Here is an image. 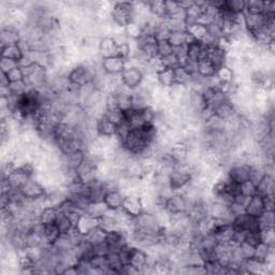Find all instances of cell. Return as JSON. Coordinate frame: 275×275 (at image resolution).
<instances>
[{
  "mask_svg": "<svg viewBox=\"0 0 275 275\" xmlns=\"http://www.w3.org/2000/svg\"><path fill=\"white\" fill-rule=\"evenodd\" d=\"M96 226H98V218L90 216L86 213H83L74 227L81 234L85 236Z\"/></svg>",
  "mask_w": 275,
  "mask_h": 275,
  "instance_id": "24",
  "label": "cell"
},
{
  "mask_svg": "<svg viewBox=\"0 0 275 275\" xmlns=\"http://www.w3.org/2000/svg\"><path fill=\"white\" fill-rule=\"evenodd\" d=\"M250 172H251V167L247 163H233L227 168L226 175L227 178L232 181L238 183V184H243L244 182L250 180Z\"/></svg>",
  "mask_w": 275,
  "mask_h": 275,
  "instance_id": "5",
  "label": "cell"
},
{
  "mask_svg": "<svg viewBox=\"0 0 275 275\" xmlns=\"http://www.w3.org/2000/svg\"><path fill=\"white\" fill-rule=\"evenodd\" d=\"M104 114H105V116L108 117L111 121H113V123L115 124L116 126H119L120 124H124L125 123L124 111H121L120 109L105 111Z\"/></svg>",
  "mask_w": 275,
  "mask_h": 275,
  "instance_id": "45",
  "label": "cell"
},
{
  "mask_svg": "<svg viewBox=\"0 0 275 275\" xmlns=\"http://www.w3.org/2000/svg\"><path fill=\"white\" fill-rule=\"evenodd\" d=\"M153 261H154V258L150 256L147 250L141 248V247L133 246L128 264L133 266V268L139 271V273L141 274V271L144 266H147L148 264H150Z\"/></svg>",
  "mask_w": 275,
  "mask_h": 275,
  "instance_id": "10",
  "label": "cell"
},
{
  "mask_svg": "<svg viewBox=\"0 0 275 275\" xmlns=\"http://www.w3.org/2000/svg\"><path fill=\"white\" fill-rule=\"evenodd\" d=\"M43 235L47 243L50 244V245H53V244H55L56 241L60 238L62 232H60L59 228L55 224V221H53V223L43 224Z\"/></svg>",
  "mask_w": 275,
  "mask_h": 275,
  "instance_id": "29",
  "label": "cell"
},
{
  "mask_svg": "<svg viewBox=\"0 0 275 275\" xmlns=\"http://www.w3.org/2000/svg\"><path fill=\"white\" fill-rule=\"evenodd\" d=\"M265 211L264 197L255 194L249 197V199L245 205V213L253 217H259Z\"/></svg>",
  "mask_w": 275,
  "mask_h": 275,
  "instance_id": "15",
  "label": "cell"
},
{
  "mask_svg": "<svg viewBox=\"0 0 275 275\" xmlns=\"http://www.w3.org/2000/svg\"><path fill=\"white\" fill-rule=\"evenodd\" d=\"M0 87H8L10 85V80L8 78V75L6 73H0Z\"/></svg>",
  "mask_w": 275,
  "mask_h": 275,
  "instance_id": "52",
  "label": "cell"
},
{
  "mask_svg": "<svg viewBox=\"0 0 275 275\" xmlns=\"http://www.w3.org/2000/svg\"><path fill=\"white\" fill-rule=\"evenodd\" d=\"M55 224L59 228V230H60V232H62V234L69 232L74 227L73 221L71 220V218L69 217V215H67V214L62 213V212L58 213V215L55 219Z\"/></svg>",
  "mask_w": 275,
  "mask_h": 275,
  "instance_id": "36",
  "label": "cell"
},
{
  "mask_svg": "<svg viewBox=\"0 0 275 275\" xmlns=\"http://www.w3.org/2000/svg\"><path fill=\"white\" fill-rule=\"evenodd\" d=\"M264 2H259V0H249L245 2V12L250 14H259L263 13Z\"/></svg>",
  "mask_w": 275,
  "mask_h": 275,
  "instance_id": "43",
  "label": "cell"
},
{
  "mask_svg": "<svg viewBox=\"0 0 275 275\" xmlns=\"http://www.w3.org/2000/svg\"><path fill=\"white\" fill-rule=\"evenodd\" d=\"M123 209L131 217H136L138 215H140L142 212H144L141 197L138 195L126 196L124 204H123Z\"/></svg>",
  "mask_w": 275,
  "mask_h": 275,
  "instance_id": "18",
  "label": "cell"
},
{
  "mask_svg": "<svg viewBox=\"0 0 275 275\" xmlns=\"http://www.w3.org/2000/svg\"><path fill=\"white\" fill-rule=\"evenodd\" d=\"M261 234V241L268 245L274 246L275 244V234H274V228L271 229H263V230H260Z\"/></svg>",
  "mask_w": 275,
  "mask_h": 275,
  "instance_id": "50",
  "label": "cell"
},
{
  "mask_svg": "<svg viewBox=\"0 0 275 275\" xmlns=\"http://www.w3.org/2000/svg\"><path fill=\"white\" fill-rule=\"evenodd\" d=\"M231 225L235 232L246 233L249 231H260V226L257 217H253L246 213L235 216L231 220Z\"/></svg>",
  "mask_w": 275,
  "mask_h": 275,
  "instance_id": "7",
  "label": "cell"
},
{
  "mask_svg": "<svg viewBox=\"0 0 275 275\" xmlns=\"http://www.w3.org/2000/svg\"><path fill=\"white\" fill-rule=\"evenodd\" d=\"M126 195L120 189H113L106 192L103 203L109 210H118L123 208Z\"/></svg>",
  "mask_w": 275,
  "mask_h": 275,
  "instance_id": "14",
  "label": "cell"
},
{
  "mask_svg": "<svg viewBox=\"0 0 275 275\" xmlns=\"http://www.w3.org/2000/svg\"><path fill=\"white\" fill-rule=\"evenodd\" d=\"M163 228L164 227L160 225L155 213L144 211L140 215L133 217L131 231H141L145 233L157 234L162 231Z\"/></svg>",
  "mask_w": 275,
  "mask_h": 275,
  "instance_id": "3",
  "label": "cell"
},
{
  "mask_svg": "<svg viewBox=\"0 0 275 275\" xmlns=\"http://www.w3.org/2000/svg\"><path fill=\"white\" fill-rule=\"evenodd\" d=\"M217 69L213 66V64L206 58H203L198 62L197 65V74L203 79H210L215 76Z\"/></svg>",
  "mask_w": 275,
  "mask_h": 275,
  "instance_id": "30",
  "label": "cell"
},
{
  "mask_svg": "<svg viewBox=\"0 0 275 275\" xmlns=\"http://www.w3.org/2000/svg\"><path fill=\"white\" fill-rule=\"evenodd\" d=\"M98 54L100 58L118 55V45L112 37H102L98 43Z\"/></svg>",
  "mask_w": 275,
  "mask_h": 275,
  "instance_id": "13",
  "label": "cell"
},
{
  "mask_svg": "<svg viewBox=\"0 0 275 275\" xmlns=\"http://www.w3.org/2000/svg\"><path fill=\"white\" fill-rule=\"evenodd\" d=\"M58 213H59V211L56 206L47 205L45 208H43L40 211L39 215H38V220H39L41 224L53 223V221H55Z\"/></svg>",
  "mask_w": 275,
  "mask_h": 275,
  "instance_id": "32",
  "label": "cell"
},
{
  "mask_svg": "<svg viewBox=\"0 0 275 275\" xmlns=\"http://www.w3.org/2000/svg\"><path fill=\"white\" fill-rule=\"evenodd\" d=\"M168 41L172 45L173 49H177L181 47H186L190 42L195 41V39L186 30H172L169 37H168Z\"/></svg>",
  "mask_w": 275,
  "mask_h": 275,
  "instance_id": "19",
  "label": "cell"
},
{
  "mask_svg": "<svg viewBox=\"0 0 275 275\" xmlns=\"http://www.w3.org/2000/svg\"><path fill=\"white\" fill-rule=\"evenodd\" d=\"M272 253H274V246L268 245V244L261 242L260 244H258V245L255 247L254 258L258 259V260H260L262 262H265L266 259H268V257Z\"/></svg>",
  "mask_w": 275,
  "mask_h": 275,
  "instance_id": "37",
  "label": "cell"
},
{
  "mask_svg": "<svg viewBox=\"0 0 275 275\" xmlns=\"http://www.w3.org/2000/svg\"><path fill=\"white\" fill-rule=\"evenodd\" d=\"M105 235H106V231L103 230V229L98 225L95 228L91 229V230L85 236H84V238H85V240L89 242L91 245L96 246L105 241Z\"/></svg>",
  "mask_w": 275,
  "mask_h": 275,
  "instance_id": "31",
  "label": "cell"
},
{
  "mask_svg": "<svg viewBox=\"0 0 275 275\" xmlns=\"http://www.w3.org/2000/svg\"><path fill=\"white\" fill-rule=\"evenodd\" d=\"M134 19V3H114L111 9L110 22L120 29H124Z\"/></svg>",
  "mask_w": 275,
  "mask_h": 275,
  "instance_id": "1",
  "label": "cell"
},
{
  "mask_svg": "<svg viewBox=\"0 0 275 275\" xmlns=\"http://www.w3.org/2000/svg\"><path fill=\"white\" fill-rule=\"evenodd\" d=\"M0 54H2L3 58H9V59L15 60V62H19V63H21L25 57L24 53H23L22 49L20 48L19 43L2 47V53H0Z\"/></svg>",
  "mask_w": 275,
  "mask_h": 275,
  "instance_id": "28",
  "label": "cell"
},
{
  "mask_svg": "<svg viewBox=\"0 0 275 275\" xmlns=\"http://www.w3.org/2000/svg\"><path fill=\"white\" fill-rule=\"evenodd\" d=\"M241 194L246 196V197H251L256 194V184L255 183L248 180L246 182H244L243 184H241Z\"/></svg>",
  "mask_w": 275,
  "mask_h": 275,
  "instance_id": "49",
  "label": "cell"
},
{
  "mask_svg": "<svg viewBox=\"0 0 275 275\" xmlns=\"http://www.w3.org/2000/svg\"><path fill=\"white\" fill-rule=\"evenodd\" d=\"M156 81L159 86L164 88H170L173 84H175L174 80V71L171 68H164L156 73Z\"/></svg>",
  "mask_w": 275,
  "mask_h": 275,
  "instance_id": "27",
  "label": "cell"
},
{
  "mask_svg": "<svg viewBox=\"0 0 275 275\" xmlns=\"http://www.w3.org/2000/svg\"><path fill=\"white\" fill-rule=\"evenodd\" d=\"M124 33L128 37V39L136 40V39H139L142 35V27L139 24H136V23L131 22L130 24H128L124 28Z\"/></svg>",
  "mask_w": 275,
  "mask_h": 275,
  "instance_id": "42",
  "label": "cell"
},
{
  "mask_svg": "<svg viewBox=\"0 0 275 275\" xmlns=\"http://www.w3.org/2000/svg\"><path fill=\"white\" fill-rule=\"evenodd\" d=\"M258 221L259 226H260V230L274 228V211H264L258 217Z\"/></svg>",
  "mask_w": 275,
  "mask_h": 275,
  "instance_id": "41",
  "label": "cell"
},
{
  "mask_svg": "<svg viewBox=\"0 0 275 275\" xmlns=\"http://www.w3.org/2000/svg\"><path fill=\"white\" fill-rule=\"evenodd\" d=\"M48 189L43 185L41 181L38 180L36 177L30 178L25 185L21 188V193L26 199L29 200H37L47 196Z\"/></svg>",
  "mask_w": 275,
  "mask_h": 275,
  "instance_id": "6",
  "label": "cell"
},
{
  "mask_svg": "<svg viewBox=\"0 0 275 275\" xmlns=\"http://www.w3.org/2000/svg\"><path fill=\"white\" fill-rule=\"evenodd\" d=\"M205 57L213 64L216 69H219L226 65L228 52L219 45H213V47H205Z\"/></svg>",
  "mask_w": 275,
  "mask_h": 275,
  "instance_id": "12",
  "label": "cell"
},
{
  "mask_svg": "<svg viewBox=\"0 0 275 275\" xmlns=\"http://www.w3.org/2000/svg\"><path fill=\"white\" fill-rule=\"evenodd\" d=\"M169 154L177 165L184 164L188 155V147L185 142L173 143L170 148Z\"/></svg>",
  "mask_w": 275,
  "mask_h": 275,
  "instance_id": "23",
  "label": "cell"
},
{
  "mask_svg": "<svg viewBox=\"0 0 275 275\" xmlns=\"http://www.w3.org/2000/svg\"><path fill=\"white\" fill-rule=\"evenodd\" d=\"M220 11H229L234 14H243L245 12V2H243V0H224Z\"/></svg>",
  "mask_w": 275,
  "mask_h": 275,
  "instance_id": "33",
  "label": "cell"
},
{
  "mask_svg": "<svg viewBox=\"0 0 275 275\" xmlns=\"http://www.w3.org/2000/svg\"><path fill=\"white\" fill-rule=\"evenodd\" d=\"M186 32L192 36L195 40L197 41H202L205 36L208 35V27H205L201 24H194L190 25L186 28Z\"/></svg>",
  "mask_w": 275,
  "mask_h": 275,
  "instance_id": "39",
  "label": "cell"
},
{
  "mask_svg": "<svg viewBox=\"0 0 275 275\" xmlns=\"http://www.w3.org/2000/svg\"><path fill=\"white\" fill-rule=\"evenodd\" d=\"M148 7L153 17L159 20H167L166 2H148Z\"/></svg>",
  "mask_w": 275,
  "mask_h": 275,
  "instance_id": "34",
  "label": "cell"
},
{
  "mask_svg": "<svg viewBox=\"0 0 275 275\" xmlns=\"http://www.w3.org/2000/svg\"><path fill=\"white\" fill-rule=\"evenodd\" d=\"M105 243L108 245L109 251L118 253L121 248L129 244V234L121 229L109 231L105 235Z\"/></svg>",
  "mask_w": 275,
  "mask_h": 275,
  "instance_id": "8",
  "label": "cell"
},
{
  "mask_svg": "<svg viewBox=\"0 0 275 275\" xmlns=\"http://www.w3.org/2000/svg\"><path fill=\"white\" fill-rule=\"evenodd\" d=\"M22 39L20 29L14 26H2L0 30V43L2 47L10 44H18Z\"/></svg>",
  "mask_w": 275,
  "mask_h": 275,
  "instance_id": "17",
  "label": "cell"
},
{
  "mask_svg": "<svg viewBox=\"0 0 275 275\" xmlns=\"http://www.w3.org/2000/svg\"><path fill=\"white\" fill-rule=\"evenodd\" d=\"M165 209L170 214H178V213H187L188 211V203L185 199L184 195L180 192L173 193L166 201Z\"/></svg>",
  "mask_w": 275,
  "mask_h": 275,
  "instance_id": "11",
  "label": "cell"
},
{
  "mask_svg": "<svg viewBox=\"0 0 275 275\" xmlns=\"http://www.w3.org/2000/svg\"><path fill=\"white\" fill-rule=\"evenodd\" d=\"M117 126L111 121L105 114L99 116L96 121V131L100 136H115Z\"/></svg>",
  "mask_w": 275,
  "mask_h": 275,
  "instance_id": "16",
  "label": "cell"
},
{
  "mask_svg": "<svg viewBox=\"0 0 275 275\" xmlns=\"http://www.w3.org/2000/svg\"><path fill=\"white\" fill-rule=\"evenodd\" d=\"M109 209L106 208L103 202H90L89 205L87 206L85 213L90 216L99 219Z\"/></svg>",
  "mask_w": 275,
  "mask_h": 275,
  "instance_id": "40",
  "label": "cell"
},
{
  "mask_svg": "<svg viewBox=\"0 0 275 275\" xmlns=\"http://www.w3.org/2000/svg\"><path fill=\"white\" fill-rule=\"evenodd\" d=\"M193 171L190 167L184 163L177 165V167L168 175V182L169 186L172 189V192H182L183 189L186 188L193 180Z\"/></svg>",
  "mask_w": 275,
  "mask_h": 275,
  "instance_id": "2",
  "label": "cell"
},
{
  "mask_svg": "<svg viewBox=\"0 0 275 275\" xmlns=\"http://www.w3.org/2000/svg\"><path fill=\"white\" fill-rule=\"evenodd\" d=\"M21 65L19 62H15V60H12L9 58L2 57V60H0V72L8 74L10 71L14 70L15 68H18Z\"/></svg>",
  "mask_w": 275,
  "mask_h": 275,
  "instance_id": "47",
  "label": "cell"
},
{
  "mask_svg": "<svg viewBox=\"0 0 275 275\" xmlns=\"http://www.w3.org/2000/svg\"><path fill=\"white\" fill-rule=\"evenodd\" d=\"M120 80L125 88L133 90L141 85L144 80V73L139 67L127 65L125 70L120 74Z\"/></svg>",
  "mask_w": 275,
  "mask_h": 275,
  "instance_id": "4",
  "label": "cell"
},
{
  "mask_svg": "<svg viewBox=\"0 0 275 275\" xmlns=\"http://www.w3.org/2000/svg\"><path fill=\"white\" fill-rule=\"evenodd\" d=\"M216 78L219 80L220 83L223 84H232L234 83V71L231 68H229L228 66H223L219 69H217Z\"/></svg>",
  "mask_w": 275,
  "mask_h": 275,
  "instance_id": "38",
  "label": "cell"
},
{
  "mask_svg": "<svg viewBox=\"0 0 275 275\" xmlns=\"http://www.w3.org/2000/svg\"><path fill=\"white\" fill-rule=\"evenodd\" d=\"M174 71V80L175 84H181V85H185L188 86L190 81H192V75L186 70V69L179 65L178 67H175L173 69Z\"/></svg>",
  "mask_w": 275,
  "mask_h": 275,
  "instance_id": "35",
  "label": "cell"
},
{
  "mask_svg": "<svg viewBox=\"0 0 275 275\" xmlns=\"http://www.w3.org/2000/svg\"><path fill=\"white\" fill-rule=\"evenodd\" d=\"M205 45L201 41H193L186 45L187 59L194 60V62H199L205 57Z\"/></svg>",
  "mask_w": 275,
  "mask_h": 275,
  "instance_id": "21",
  "label": "cell"
},
{
  "mask_svg": "<svg viewBox=\"0 0 275 275\" xmlns=\"http://www.w3.org/2000/svg\"><path fill=\"white\" fill-rule=\"evenodd\" d=\"M98 225L100 226L106 232L119 229L116 218H115V214H114L113 210L106 211L103 215L98 219Z\"/></svg>",
  "mask_w": 275,
  "mask_h": 275,
  "instance_id": "26",
  "label": "cell"
},
{
  "mask_svg": "<svg viewBox=\"0 0 275 275\" xmlns=\"http://www.w3.org/2000/svg\"><path fill=\"white\" fill-rule=\"evenodd\" d=\"M249 245L256 247L258 244H260L261 241V234L260 231H249L245 233V236H244V241Z\"/></svg>",
  "mask_w": 275,
  "mask_h": 275,
  "instance_id": "48",
  "label": "cell"
},
{
  "mask_svg": "<svg viewBox=\"0 0 275 275\" xmlns=\"http://www.w3.org/2000/svg\"><path fill=\"white\" fill-rule=\"evenodd\" d=\"M33 178L32 175H29L24 170L20 169V168H15V170L7 178L8 182L10 183V185L15 190H21V188L25 185V183Z\"/></svg>",
  "mask_w": 275,
  "mask_h": 275,
  "instance_id": "22",
  "label": "cell"
},
{
  "mask_svg": "<svg viewBox=\"0 0 275 275\" xmlns=\"http://www.w3.org/2000/svg\"><path fill=\"white\" fill-rule=\"evenodd\" d=\"M274 177L264 174L256 184V194L262 197H274Z\"/></svg>",
  "mask_w": 275,
  "mask_h": 275,
  "instance_id": "20",
  "label": "cell"
},
{
  "mask_svg": "<svg viewBox=\"0 0 275 275\" xmlns=\"http://www.w3.org/2000/svg\"><path fill=\"white\" fill-rule=\"evenodd\" d=\"M7 75H8V78H9V80H10V83L11 82H18V81L25 80V75H24V72H23V69L21 68V66L18 67V68H15L14 70L10 71Z\"/></svg>",
  "mask_w": 275,
  "mask_h": 275,
  "instance_id": "51",
  "label": "cell"
},
{
  "mask_svg": "<svg viewBox=\"0 0 275 275\" xmlns=\"http://www.w3.org/2000/svg\"><path fill=\"white\" fill-rule=\"evenodd\" d=\"M9 89L11 91V95L13 96H21L25 94L27 90H29V87L26 84L25 80L18 81V82H11L9 85Z\"/></svg>",
  "mask_w": 275,
  "mask_h": 275,
  "instance_id": "44",
  "label": "cell"
},
{
  "mask_svg": "<svg viewBox=\"0 0 275 275\" xmlns=\"http://www.w3.org/2000/svg\"><path fill=\"white\" fill-rule=\"evenodd\" d=\"M157 52H158V57L164 58L172 54L173 48L168 40H159L157 44Z\"/></svg>",
  "mask_w": 275,
  "mask_h": 275,
  "instance_id": "46",
  "label": "cell"
},
{
  "mask_svg": "<svg viewBox=\"0 0 275 275\" xmlns=\"http://www.w3.org/2000/svg\"><path fill=\"white\" fill-rule=\"evenodd\" d=\"M214 114L217 115L219 118L227 121L238 114V110H236L235 105L230 100H227L224 103H221L219 106H217L215 111H214Z\"/></svg>",
  "mask_w": 275,
  "mask_h": 275,
  "instance_id": "25",
  "label": "cell"
},
{
  "mask_svg": "<svg viewBox=\"0 0 275 275\" xmlns=\"http://www.w3.org/2000/svg\"><path fill=\"white\" fill-rule=\"evenodd\" d=\"M127 66V59L119 55L102 58L100 62L101 70L109 75H120Z\"/></svg>",
  "mask_w": 275,
  "mask_h": 275,
  "instance_id": "9",
  "label": "cell"
}]
</instances>
